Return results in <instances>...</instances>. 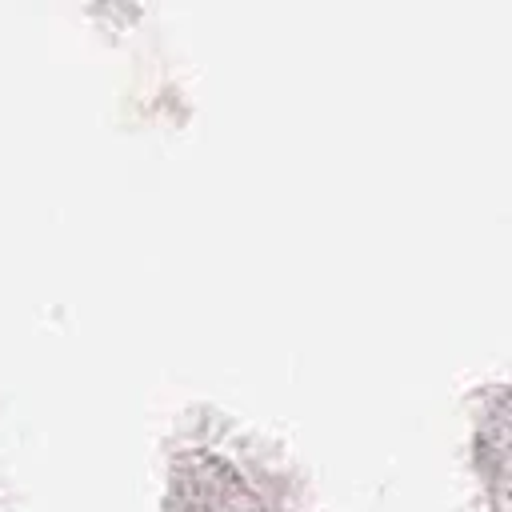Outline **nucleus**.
<instances>
[]
</instances>
